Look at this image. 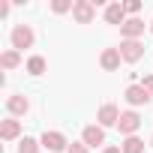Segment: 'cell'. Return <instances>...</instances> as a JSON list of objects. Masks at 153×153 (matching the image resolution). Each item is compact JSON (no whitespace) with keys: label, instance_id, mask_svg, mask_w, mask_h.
Segmentation results:
<instances>
[{"label":"cell","instance_id":"6da1fadb","mask_svg":"<svg viewBox=\"0 0 153 153\" xmlns=\"http://www.w3.org/2000/svg\"><path fill=\"white\" fill-rule=\"evenodd\" d=\"M39 144L48 150V153H63V150H69V141H66V135L63 132H57V129H45L42 132V138H39Z\"/></svg>","mask_w":153,"mask_h":153},{"label":"cell","instance_id":"7a4b0ae2","mask_svg":"<svg viewBox=\"0 0 153 153\" xmlns=\"http://www.w3.org/2000/svg\"><path fill=\"white\" fill-rule=\"evenodd\" d=\"M144 51H147V48H144L141 39H123V42H120V57H123L126 63H138V60L144 57Z\"/></svg>","mask_w":153,"mask_h":153},{"label":"cell","instance_id":"3957f363","mask_svg":"<svg viewBox=\"0 0 153 153\" xmlns=\"http://www.w3.org/2000/svg\"><path fill=\"white\" fill-rule=\"evenodd\" d=\"M72 18L78 21V24H90V21L96 18V3H93V0H75Z\"/></svg>","mask_w":153,"mask_h":153},{"label":"cell","instance_id":"277c9868","mask_svg":"<svg viewBox=\"0 0 153 153\" xmlns=\"http://www.w3.org/2000/svg\"><path fill=\"white\" fill-rule=\"evenodd\" d=\"M33 30L27 27V24H15L12 27V48L15 51H24V48H33Z\"/></svg>","mask_w":153,"mask_h":153},{"label":"cell","instance_id":"5b68a950","mask_svg":"<svg viewBox=\"0 0 153 153\" xmlns=\"http://www.w3.org/2000/svg\"><path fill=\"white\" fill-rule=\"evenodd\" d=\"M120 114H123V111H120L114 102H105V105H99V111H96V120H99V126L105 129V126H117Z\"/></svg>","mask_w":153,"mask_h":153},{"label":"cell","instance_id":"8992f818","mask_svg":"<svg viewBox=\"0 0 153 153\" xmlns=\"http://www.w3.org/2000/svg\"><path fill=\"white\" fill-rule=\"evenodd\" d=\"M117 129H120V135H135L138 129H141V117H138V111H123L120 114V120H117Z\"/></svg>","mask_w":153,"mask_h":153},{"label":"cell","instance_id":"52a82bcc","mask_svg":"<svg viewBox=\"0 0 153 153\" xmlns=\"http://www.w3.org/2000/svg\"><path fill=\"white\" fill-rule=\"evenodd\" d=\"M81 141H84L87 147H99V144H105V129H102L99 123H90V126H84Z\"/></svg>","mask_w":153,"mask_h":153},{"label":"cell","instance_id":"ba28073f","mask_svg":"<svg viewBox=\"0 0 153 153\" xmlns=\"http://www.w3.org/2000/svg\"><path fill=\"white\" fill-rule=\"evenodd\" d=\"M123 96H126V102H129L132 108H138V105H147V102H150V93H147L141 84H129Z\"/></svg>","mask_w":153,"mask_h":153},{"label":"cell","instance_id":"9c48e42d","mask_svg":"<svg viewBox=\"0 0 153 153\" xmlns=\"http://www.w3.org/2000/svg\"><path fill=\"white\" fill-rule=\"evenodd\" d=\"M120 36L123 39H141L144 36V21L141 18H126L123 27H120Z\"/></svg>","mask_w":153,"mask_h":153},{"label":"cell","instance_id":"30bf717a","mask_svg":"<svg viewBox=\"0 0 153 153\" xmlns=\"http://www.w3.org/2000/svg\"><path fill=\"white\" fill-rule=\"evenodd\" d=\"M120 63H123V57H120V48H105V51H102V57H99V66H102L105 72H114V69H120Z\"/></svg>","mask_w":153,"mask_h":153},{"label":"cell","instance_id":"8fae6325","mask_svg":"<svg viewBox=\"0 0 153 153\" xmlns=\"http://www.w3.org/2000/svg\"><path fill=\"white\" fill-rule=\"evenodd\" d=\"M126 18H129V15H126L123 3H108V6H105V21H108V24L123 27V21H126Z\"/></svg>","mask_w":153,"mask_h":153},{"label":"cell","instance_id":"7c38bea8","mask_svg":"<svg viewBox=\"0 0 153 153\" xmlns=\"http://www.w3.org/2000/svg\"><path fill=\"white\" fill-rule=\"evenodd\" d=\"M6 108H9L12 117H24V114L30 111V102H27V96H18V93H15V96L6 99Z\"/></svg>","mask_w":153,"mask_h":153},{"label":"cell","instance_id":"4fadbf2b","mask_svg":"<svg viewBox=\"0 0 153 153\" xmlns=\"http://www.w3.org/2000/svg\"><path fill=\"white\" fill-rule=\"evenodd\" d=\"M18 135H21V120L9 117V120L0 123V138H3V141H15Z\"/></svg>","mask_w":153,"mask_h":153},{"label":"cell","instance_id":"5bb4252c","mask_svg":"<svg viewBox=\"0 0 153 153\" xmlns=\"http://www.w3.org/2000/svg\"><path fill=\"white\" fill-rule=\"evenodd\" d=\"M18 63H21V51H15V48H9V51L0 54V66H3V69H15Z\"/></svg>","mask_w":153,"mask_h":153},{"label":"cell","instance_id":"9a60e30c","mask_svg":"<svg viewBox=\"0 0 153 153\" xmlns=\"http://www.w3.org/2000/svg\"><path fill=\"white\" fill-rule=\"evenodd\" d=\"M120 150H123V153H144V141H141L138 135H129V138L120 144Z\"/></svg>","mask_w":153,"mask_h":153},{"label":"cell","instance_id":"2e32d148","mask_svg":"<svg viewBox=\"0 0 153 153\" xmlns=\"http://www.w3.org/2000/svg\"><path fill=\"white\" fill-rule=\"evenodd\" d=\"M45 66H48V63H45V57H39V54H33V57L27 60V72H30V75H42Z\"/></svg>","mask_w":153,"mask_h":153},{"label":"cell","instance_id":"e0dca14e","mask_svg":"<svg viewBox=\"0 0 153 153\" xmlns=\"http://www.w3.org/2000/svg\"><path fill=\"white\" fill-rule=\"evenodd\" d=\"M18 153H39V141L36 138H21V144H18Z\"/></svg>","mask_w":153,"mask_h":153},{"label":"cell","instance_id":"ac0fdd59","mask_svg":"<svg viewBox=\"0 0 153 153\" xmlns=\"http://www.w3.org/2000/svg\"><path fill=\"white\" fill-rule=\"evenodd\" d=\"M123 9H126V15H129V18H138V12H141V0H126Z\"/></svg>","mask_w":153,"mask_h":153},{"label":"cell","instance_id":"d6986e66","mask_svg":"<svg viewBox=\"0 0 153 153\" xmlns=\"http://www.w3.org/2000/svg\"><path fill=\"white\" fill-rule=\"evenodd\" d=\"M72 6H75V3H69V0H54V3H51V9H54L57 15H63V12H72Z\"/></svg>","mask_w":153,"mask_h":153},{"label":"cell","instance_id":"ffe728a7","mask_svg":"<svg viewBox=\"0 0 153 153\" xmlns=\"http://www.w3.org/2000/svg\"><path fill=\"white\" fill-rule=\"evenodd\" d=\"M141 87H144V90L150 93V99H153V72H150V75H144V78H141Z\"/></svg>","mask_w":153,"mask_h":153},{"label":"cell","instance_id":"44dd1931","mask_svg":"<svg viewBox=\"0 0 153 153\" xmlns=\"http://www.w3.org/2000/svg\"><path fill=\"white\" fill-rule=\"evenodd\" d=\"M66 153H90V147H87V144H84V141H81V144H75V141H72V144H69V150H66Z\"/></svg>","mask_w":153,"mask_h":153},{"label":"cell","instance_id":"7402d4cb","mask_svg":"<svg viewBox=\"0 0 153 153\" xmlns=\"http://www.w3.org/2000/svg\"><path fill=\"white\" fill-rule=\"evenodd\" d=\"M102 153H123V150H120V147H105Z\"/></svg>","mask_w":153,"mask_h":153},{"label":"cell","instance_id":"603a6c76","mask_svg":"<svg viewBox=\"0 0 153 153\" xmlns=\"http://www.w3.org/2000/svg\"><path fill=\"white\" fill-rule=\"evenodd\" d=\"M150 33H153V21H150Z\"/></svg>","mask_w":153,"mask_h":153},{"label":"cell","instance_id":"cb8c5ba5","mask_svg":"<svg viewBox=\"0 0 153 153\" xmlns=\"http://www.w3.org/2000/svg\"><path fill=\"white\" fill-rule=\"evenodd\" d=\"M150 144H153V138H150Z\"/></svg>","mask_w":153,"mask_h":153}]
</instances>
